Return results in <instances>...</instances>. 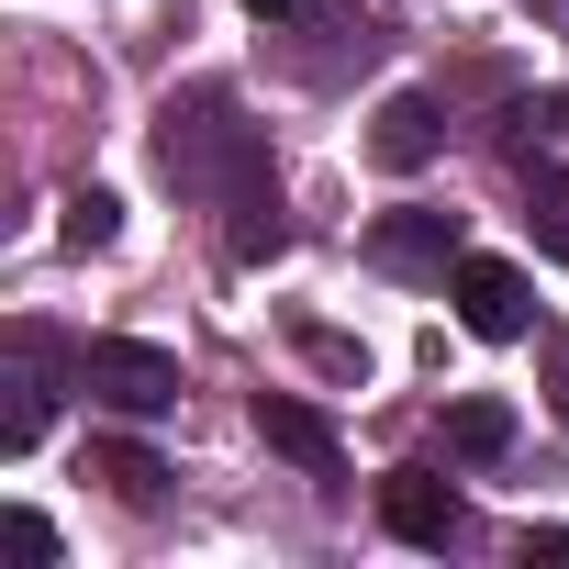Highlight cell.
<instances>
[{"label": "cell", "mask_w": 569, "mask_h": 569, "mask_svg": "<svg viewBox=\"0 0 569 569\" xmlns=\"http://www.w3.org/2000/svg\"><path fill=\"white\" fill-rule=\"evenodd\" d=\"M79 391L112 402V413H168L179 402V358L168 347H134V336H90L79 347Z\"/></svg>", "instance_id": "1"}, {"label": "cell", "mask_w": 569, "mask_h": 569, "mask_svg": "<svg viewBox=\"0 0 569 569\" xmlns=\"http://www.w3.org/2000/svg\"><path fill=\"white\" fill-rule=\"evenodd\" d=\"M447 302H458V325H469L480 347H513V336L536 325V279H525L513 257H458V268H447Z\"/></svg>", "instance_id": "2"}, {"label": "cell", "mask_w": 569, "mask_h": 569, "mask_svg": "<svg viewBox=\"0 0 569 569\" xmlns=\"http://www.w3.org/2000/svg\"><path fill=\"white\" fill-rule=\"evenodd\" d=\"M157 157H168V179H257V134L246 123H223V112H168V134H157Z\"/></svg>", "instance_id": "3"}, {"label": "cell", "mask_w": 569, "mask_h": 569, "mask_svg": "<svg viewBox=\"0 0 569 569\" xmlns=\"http://www.w3.org/2000/svg\"><path fill=\"white\" fill-rule=\"evenodd\" d=\"M380 525H391L402 547H458L469 513H458V491H447L436 469H391V480H380Z\"/></svg>", "instance_id": "4"}, {"label": "cell", "mask_w": 569, "mask_h": 569, "mask_svg": "<svg viewBox=\"0 0 569 569\" xmlns=\"http://www.w3.org/2000/svg\"><path fill=\"white\" fill-rule=\"evenodd\" d=\"M369 257H380L391 279H447L469 246H458V212H391V223L369 234Z\"/></svg>", "instance_id": "5"}, {"label": "cell", "mask_w": 569, "mask_h": 569, "mask_svg": "<svg viewBox=\"0 0 569 569\" xmlns=\"http://www.w3.org/2000/svg\"><path fill=\"white\" fill-rule=\"evenodd\" d=\"M257 436H268L279 458H302L313 480H336V425H325L313 402H291V391H257Z\"/></svg>", "instance_id": "6"}, {"label": "cell", "mask_w": 569, "mask_h": 569, "mask_svg": "<svg viewBox=\"0 0 569 569\" xmlns=\"http://www.w3.org/2000/svg\"><path fill=\"white\" fill-rule=\"evenodd\" d=\"M436 146H447L436 101H425V90H391V101H380V134H369V157H380V168H425Z\"/></svg>", "instance_id": "7"}, {"label": "cell", "mask_w": 569, "mask_h": 569, "mask_svg": "<svg viewBox=\"0 0 569 569\" xmlns=\"http://www.w3.org/2000/svg\"><path fill=\"white\" fill-rule=\"evenodd\" d=\"M447 447H458V458H502V447H513V402H491V391L447 402Z\"/></svg>", "instance_id": "8"}, {"label": "cell", "mask_w": 569, "mask_h": 569, "mask_svg": "<svg viewBox=\"0 0 569 569\" xmlns=\"http://www.w3.org/2000/svg\"><path fill=\"white\" fill-rule=\"evenodd\" d=\"M90 480H112L123 502H157V480H168V469H157L146 447H123V436H101V447H90Z\"/></svg>", "instance_id": "9"}, {"label": "cell", "mask_w": 569, "mask_h": 569, "mask_svg": "<svg viewBox=\"0 0 569 569\" xmlns=\"http://www.w3.org/2000/svg\"><path fill=\"white\" fill-rule=\"evenodd\" d=\"M112 234H123V201L112 190H79L68 201V246H112Z\"/></svg>", "instance_id": "10"}, {"label": "cell", "mask_w": 569, "mask_h": 569, "mask_svg": "<svg viewBox=\"0 0 569 569\" xmlns=\"http://www.w3.org/2000/svg\"><path fill=\"white\" fill-rule=\"evenodd\" d=\"M536 234H547V257L569 268V179H558V168L536 179Z\"/></svg>", "instance_id": "11"}, {"label": "cell", "mask_w": 569, "mask_h": 569, "mask_svg": "<svg viewBox=\"0 0 569 569\" xmlns=\"http://www.w3.org/2000/svg\"><path fill=\"white\" fill-rule=\"evenodd\" d=\"M34 436H46V391H34V380H12V413H0V447H12V458H23Z\"/></svg>", "instance_id": "12"}, {"label": "cell", "mask_w": 569, "mask_h": 569, "mask_svg": "<svg viewBox=\"0 0 569 569\" xmlns=\"http://www.w3.org/2000/svg\"><path fill=\"white\" fill-rule=\"evenodd\" d=\"M0 547H12V558H34V569H46V558H57V525H46V513H0Z\"/></svg>", "instance_id": "13"}, {"label": "cell", "mask_w": 569, "mask_h": 569, "mask_svg": "<svg viewBox=\"0 0 569 569\" xmlns=\"http://www.w3.org/2000/svg\"><path fill=\"white\" fill-rule=\"evenodd\" d=\"M525 558H569V525H536V536H525Z\"/></svg>", "instance_id": "14"}, {"label": "cell", "mask_w": 569, "mask_h": 569, "mask_svg": "<svg viewBox=\"0 0 569 569\" xmlns=\"http://www.w3.org/2000/svg\"><path fill=\"white\" fill-rule=\"evenodd\" d=\"M246 12H268V23H279V12H302V0H246Z\"/></svg>", "instance_id": "15"}]
</instances>
